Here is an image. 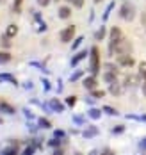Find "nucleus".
<instances>
[{
  "mask_svg": "<svg viewBox=\"0 0 146 155\" xmlns=\"http://www.w3.org/2000/svg\"><path fill=\"white\" fill-rule=\"evenodd\" d=\"M139 80H141V75L139 73L137 75H127L125 77V87H135L139 84Z\"/></svg>",
  "mask_w": 146,
  "mask_h": 155,
  "instance_id": "9d476101",
  "label": "nucleus"
},
{
  "mask_svg": "<svg viewBox=\"0 0 146 155\" xmlns=\"http://www.w3.org/2000/svg\"><path fill=\"white\" fill-rule=\"evenodd\" d=\"M100 68H102V62H100V48L96 45H93L89 50V73L91 75H98L100 73Z\"/></svg>",
  "mask_w": 146,
  "mask_h": 155,
  "instance_id": "f257e3e1",
  "label": "nucleus"
},
{
  "mask_svg": "<svg viewBox=\"0 0 146 155\" xmlns=\"http://www.w3.org/2000/svg\"><path fill=\"white\" fill-rule=\"evenodd\" d=\"M41 82H43V87H45V91H50V89H52V86H50V82L47 80V78H43Z\"/></svg>",
  "mask_w": 146,
  "mask_h": 155,
  "instance_id": "ea45409f",
  "label": "nucleus"
},
{
  "mask_svg": "<svg viewBox=\"0 0 146 155\" xmlns=\"http://www.w3.org/2000/svg\"><path fill=\"white\" fill-rule=\"evenodd\" d=\"M23 114H25V116H27L29 120H34V114L31 112V110H29V109H23Z\"/></svg>",
  "mask_w": 146,
  "mask_h": 155,
  "instance_id": "a19ab883",
  "label": "nucleus"
},
{
  "mask_svg": "<svg viewBox=\"0 0 146 155\" xmlns=\"http://www.w3.org/2000/svg\"><path fill=\"white\" fill-rule=\"evenodd\" d=\"M57 16H59L61 20H68V18L71 16V7H68V5H61L59 11H57Z\"/></svg>",
  "mask_w": 146,
  "mask_h": 155,
  "instance_id": "ddd939ff",
  "label": "nucleus"
},
{
  "mask_svg": "<svg viewBox=\"0 0 146 155\" xmlns=\"http://www.w3.org/2000/svg\"><path fill=\"white\" fill-rule=\"evenodd\" d=\"M75 34H77V25H68L61 31L59 39H61V43H70L75 39Z\"/></svg>",
  "mask_w": 146,
  "mask_h": 155,
  "instance_id": "20e7f679",
  "label": "nucleus"
},
{
  "mask_svg": "<svg viewBox=\"0 0 146 155\" xmlns=\"http://www.w3.org/2000/svg\"><path fill=\"white\" fill-rule=\"evenodd\" d=\"M48 110H52V112H57V114H61V112H64L66 105L59 100V98H50L48 100Z\"/></svg>",
  "mask_w": 146,
  "mask_h": 155,
  "instance_id": "39448f33",
  "label": "nucleus"
},
{
  "mask_svg": "<svg viewBox=\"0 0 146 155\" xmlns=\"http://www.w3.org/2000/svg\"><path fill=\"white\" fill-rule=\"evenodd\" d=\"M118 54H132V43H130L128 39H121L119 43H118V47H116V55Z\"/></svg>",
  "mask_w": 146,
  "mask_h": 155,
  "instance_id": "0eeeda50",
  "label": "nucleus"
},
{
  "mask_svg": "<svg viewBox=\"0 0 146 155\" xmlns=\"http://www.w3.org/2000/svg\"><path fill=\"white\" fill-rule=\"evenodd\" d=\"M82 77H84V71H82V70H77V71L70 77V82H77V80H79V78H82Z\"/></svg>",
  "mask_w": 146,
  "mask_h": 155,
  "instance_id": "7c9ffc66",
  "label": "nucleus"
},
{
  "mask_svg": "<svg viewBox=\"0 0 146 155\" xmlns=\"http://www.w3.org/2000/svg\"><path fill=\"white\" fill-rule=\"evenodd\" d=\"M11 59H13V55L9 52H0V64H5V62H9Z\"/></svg>",
  "mask_w": 146,
  "mask_h": 155,
  "instance_id": "393cba45",
  "label": "nucleus"
},
{
  "mask_svg": "<svg viewBox=\"0 0 146 155\" xmlns=\"http://www.w3.org/2000/svg\"><path fill=\"white\" fill-rule=\"evenodd\" d=\"M23 87H25V89H31V87H32V84H31V82H25V86H23Z\"/></svg>",
  "mask_w": 146,
  "mask_h": 155,
  "instance_id": "a18cd8bd",
  "label": "nucleus"
},
{
  "mask_svg": "<svg viewBox=\"0 0 146 155\" xmlns=\"http://www.w3.org/2000/svg\"><path fill=\"white\" fill-rule=\"evenodd\" d=\"M0 45H2V47H4V48H11V38L4 34V36L0 38Z\"/></svg>",
  "mask_w": 146,
  "mask_h": 155,
  "instance_id": "a878e982",
  "label": "nucleus"
},
{
  "mask_svg": "<svg viewBox=\"0 0 146 155\" xmlns=\"http://www.w3.org/2000/svg\"><path fill=\"white\" fill-rule=\"evenodd\" d=\"M105 71H111V73H116V75H119V64L107 62V64H105Z\"/></svg>",
  "mask_w": 146,
  "mask_h": 155,
  "instance_id": "aec40b11",
  "label": "nucleus"
},
{
  "mask_svg": "<svg viewBox=\"0 0 146 155\" xmlns=\"http://www.w3.org/2000/svg\"><path fill=\"white\" fill-rule=\"evenodd\" d=\"M100 2H103V0H95V4H100Z\"/></svg>",
  "mask_w": 146,
  "mask_h": 155,
  "instance_id": "49530a36",
  "label": "nucleus"
},
{
  "mask_svg": "<svg viewBox=\"0 0 146 155\" xmlns=\"http://www.w3.org/2000/svg\"><path fill=\"white\" fill-rule=\"evenodd\" d=\"M21 5H23V0H15V2H13V7H11V9H13L15 15H20V13H21Z\"/></svg>",
  "mask_w": 146,
  "mask_h": 155,
  "instance_id": "5701e85b",
  "label": "nucleus"
},
{
  "mask_svg": "<svg viewBox=\"0 0 146 155\" xmlns=\"http://www.w3.org/2000/svg\"><path fill=\"white\" fill-rule=\"evenodd\" d=\"M118 77H119V75H116V73H111V71H103V80H105L107 84H111V82H114V80H118Z\"/></svg>",
  "mask_w": 146,
  "mask_h": 155,
  "instance_id": "412c9836",
  "label": "nucleus"
},
{
  "mask_svg": "<svg viewBox=\"0 0 146 155\" xmlns=\"http://www.w3.org/2000/svg\"><path fill=\"white\" fill-rule=\"evenodd\" d=\"M36 23H37V32H47L48 25H47L43 20H36Z\"/></svg>",
  "mask_w": 146,
  "mask_h": 155,
  "instance_id": "c756f323",
  "label": "nucleus"
},
{
  "mask_svg": "<svg viewBox=\"0 0 146 155\" xmlns=\"http://www.w3.org/2000/svg\"><path fill=\"white\" fill-rule=\"evenodd\" d=\"M0 80H5V82H9V84H11V86H15V87L20 86L18 78L15 77V75H11V73H0Z\"/></svg>",
  "mask_w": 146,
  "mask_h": 155,
  "instance_id": "f8f14e48",
  "label": "nucleus"
},
{
  "mask_svg": "<svg viewBox=\"0 0 146 155\" xmlns=\"http://www.w3.org/2000/svg\"><path fill=\"white\" fill-rule=\"evenodd\" d=\"M0 110H2L4 114H15V112H16V109L13 107L11 104H7V102H4V100L0 102Z\"/></svg>",
  "mask_w": 146,
  "mask_h": 155,
  "instance_id": "4468645a",
  "label": "nucleus"
},
{
  "mask_svg": "<svg viewBox=\"0 0 146 155\" xmlns=\"http://www.w3.org/2000/svg\"><path fill=\"white\" fill-rule=\"evenodd\" d=\"M102 110H103L107 116H119V112H118L114 107H111V105H103V109H102Z\"/></svg>",
  "mask_w": 146,
  "mask_h": 155,
  "instance_id": "b1692460",
  "label": "nucleus"
},
{
  "mask_svg": "<svg viewBox=\"0 0 146 155\" xmlns=\"http://www.w3.org/2000/svg\"><path fill=\"white\" fill-rule=\"evenodd\" d=\"M54 2H59V0H54Z\"/></svg>",
  "mask_w": 146,
  "mask_h": 155,
  "instance_id": "09e8293b",
  "label": "nucleus"
},
{
  "mask_svg": "<svg viewBox=\"0 0 146 155\" xmlns=\"http://www.w3.org/2000/svg\"><path fill=\"white\" fill-rule=\"evenodd\" d=\"M141 86H143V87H141V89H143V94L146 96V80L143 82V84H141Z\"/></svg>",
  "mask_w": 146,
  "mask_h": 155,
  "instance_id": "c03bdc74",
  "label": "nucleus"
},
{
  "mask_svg": "<svg viewBox=\"0 0 146 155\" xmlns=\"http://www.w3.org/2000/svg\"><path fill=\"white\" fill-rule=\"evenodd\" d=\"M102 112H103L102 109L91 107V109H89V110H87V116H89L91 120H100V118H102Z\"/></svg>",
  "mask_w": 146,
  "mask_h": 155,
  "instance_id": "dca6fc26",
  "label": "nucleus"
},
{
  "mask_svg": "<svg viewBox=\"0 0 146 155\" xmlns=\"http://www.w3.org/2000/svg\"><path fill=\"white\" fill-rule=\"evenodd\" d=\"M36 2H37V5H39V7H48L52 0H36Z\"/></svg>",
  "mask_w": 146,
  "mask_h": 155,
  "instance_id": "58836bf2",
  "label": "nucleus"
},
{
  "mask_svg": "<svg viewBox=\"0 0 146 155\" xmlns=\"http://www.w3.org/2000/svg\"><path fill=\"white\" fill-rule=\"evenodd\" d=\"M125 132V125H116L112 128V134L114 136H119V134H123Z\"/></svg>",
  "mask_w": 146,
  "mask_h": 155,
  "instance_id": "f704fd0d",
  "label": "nucleus"
},
{
  "mask_svg": "<svg viewBox=\"0 0 146 155\" xmlns=\"http://www.w3.org/2000/svg\"><path fill=\"white\" fill-rule=\"evenodd\" d=\"M2 153H4V155L18 153V146H16V144H13V146H9V148H4V150H2Z\"/></svg>",
  "mask_w": 146,
  "mask_h": 155,
  "instance_id": "cd10ccee",
  "label": "nucleus"
},
{
  "mask_svg": "<svg viewBox=\"0 0 146 155\" xmlns=\"http://www.w3.org/2000/svg\"><path fill=\"white\" fill-rule=\"evenodd\" d=\"M4 2H5V0H0V4H4Z\"/></svg>",
  "mask_w": 146,
  "mask_h": 155,
  "instance_id": "de8ad7c7",
  "label": "nucleus"
},
{
  "mask_svg": "<svg viewBox=\"0 0 146 155\" xmlns=\"http://www.w3.org/2000/svg\"><path fill=\"white\" fill-rule=\"evenodd\" d=\"M82 41H84V36H79L77 39H73V45H71V50L75 52V50H77V48H79V47L82 45Z\"/></svg>",
  "mask_w": 146,
  "mask_h": 155,
  "instance_id": "2f4dec72",
  "label": "nucleus"
},
{
  "mask_svg": "<svg viewBox=\"0 0 146 155\" xmlns=\"http://www.w3.org/2000/svg\"><path fill=\"white\" fill-rule=\"evenodd\" d=\"M87 54H89L87 50H80V52H77V54H75V55L71 57V61H70V64H71V68H75V66H77V64H79L80 61H84V59L87 57Z\"/></svg>",
  "mask_w": 146,
  "mask_h": 155,
  "instance_id": "1a4fd4ad",
  "label": "nucleus"
},
{
  "mask_svg": "<svg viewBox=\"0 0 146 155\" xmlns=\"http://www.w3.org/2000/svg\"><path fill=\"white\" fill-rule=\"evenodd\" d=\"M66 105H68V107H75V105H77V96H75V94H70V96L66 98Z\"/></svg>",
  "mask_w": 146,
  "mask_h": 155,
  "instance_id": "c85d7f7f",
  "label": "nucleus"
},
{
  "mask_svg": "<svg viewBox=\"0 0 146 155\" xmlns=\"http://www.w3.org/2000/svg\"><path fill=\"white\" fill-rule=\"evenodd\" d=\"M137 68H139V75H141V78L146 80V61H141Z\"/></svg>",
  "mask_w": 146,
  "mask_h": 155,
  "instance_id": "bb28decb",
  "label": "nucleus"
},
{
  "mask_svg": "<svg viewBox=\"0 0 146 155\" xmlns=\"http://www.w3.org/2000/svg\"><path fill=\"white\" fill-rule=\"evenodd\" d=\"M139 150H143V152H146V137L141 143H139Z\"/></svg>",
  "mask_w": 146,
  "mask_h": 155,
  "instance_id": "79ce46f5",
  "label": "nucleus"
},
{
  "mask_svg": "<svg viewBox=\"0 0 146 155\" xmlns=\"http://www.w3.org/2000/svg\"><path fill=\"white\" fill-rule=\"evenodd\" d=\"M91 96H93V98H103V96H105V91H102V89H93V91H91Z\"/></svg>",
  "mask_w": 146,
  "mask_h": 155,
  "instance_id": "72a5a7b5",
  "label": "nucleus"
},
{
  "mask_svg": "<svg viewBox=\"0 0 146 155\" xmlns=\"http://www.w3.org/2000/svg\"><path fill=\"white\" fill-rule=\"evenodd\" d=\"M82 136L87 137V139H89V137H95V136H98V128L96 127H89V128H86V130L82 132Z\"/></svg>",
  "mask_w": 146,
  "mask_h": 155,
  "instance_id": "a211bd4d",
  "label": "nucleus"
},
{
  "mask_svg": "<svg viewBox=\"0 0 146 155\" xmlns=\"http://www.w3.org/2000/svg\"><path fill=\"white\" fill-rule=\"evenodd\" d=\"M141 23H143V27H144V31H146V11L141 15Z\"/></svg>",
  "mask_w": 146,
  "mask_h": 155,
  "instance_id": "37998d69",
  "label": "nucleus"
},
{
  "mask_svg": "<svg viewBox=\"0 0 146 155\" xmlns=\"http://www.w3.org/2000/svg\"><path fill=\"white\" fill-rule=\"evenodd\" d=\"M118 64L123 68H132L135 64V61H134L132 54H118Z\"/></svg>",
  "mask_w": 146,
  "mask_h": 155,
  "instance_id": "423d86ee",
  "label": "nucleus"
},
{
  "mask_svg": "<svg viewBox=\"0 0 146 155\" xmlns=\"http://www.w3.org/2000/svg\"><path fill=\"white\" fill-rule=\"evenodd\" d=\"M119 18L125 20V21H132L135 18V7H134V4L123 2L121 7H119Z\"/></svg>",
  "mask_w": 146,
  "mask_h": 155,
  "instance_id": "7ed1b4c3",
  "label": "nucleus"
},
{
  "mask_svg": "<svg viewBox=\"0 0 146 155\" xmlns=\"http://www.w3.org/2000/svg\"><path fill=\"white\" fill-rule=\"evenodd\" d=\"M37 127L39 128H52V121H50L48 118H37Z\"/></svg>",
  "mask_w": 146,
  "mask_h": 155,
  "instance_id": "6ab92c4d",
  "label": "nucleus"
},
{
  "mask_svg": "<svg viewBox=\"0 0 146 155\" xmlns=\"http://www.w3.org/2000/svg\"><path fill=\"white\" fill-rule=\"evenodd\" d=\"M82 86L87 89V91H93L98 87V80H96V75H89V77H84L82 78Z\"/></svg>",
  "mask_w": 146,
  "mask_h": 155,
  "instance_id": "6e6552de",
  "label": "nucleus"
},
{
  "mask_svg": "<svg viewBox=\"0 0 146 155\" xmlns=\"http://www.w3.org/2000/svg\"><path fill=\"white\" fill-rule=\"evenodd\" d=\"M84 121H86V118H84V116H73V123L84 125Z\"/></svg>",
  "mask_w": 146,
  "mask_h": 155,
  "instance_id": "4c0bfd02",
  "label": "nucleus"
},
{
  "mask_svg": "<svg viewBox=\"0 0 146 155\" xmlns=\"http://www.w3.org/2000/svg\"><path fill=\"white\" fill-rule=\"evenodd\" d=\"M68 2H71V0H68Z\"/></svg>",
  "mask_w": 146,
  "mask_h": 155,
  "instance_id": "3c124183",
  "label": "nucleus"
},
{
  "mask_svg": "<svg viewBox=\"0 0 146 155\" xmlns=\"http://www.w3.org/2000/svg\"><path fill=\"white\" fill-rule=\"evenodd\" d=\"M0 102H2V100H0Z\"/></svg>",
  "mask_w": 146,
  "mask_h": 155,
  "instance_id": "603ef678",
  "label": "nucleus"
},
{
  "mask_svg": "<svg viewBox=\"0 0 146 155\" xmlns=\"http://www.w3.org/2000/svg\"><path fill=\"white\" fill-rule=\"evenodd\" d=\"M0 123H2V120H0Z\"/></svg>",
  "mask_w": 146,
  "mask_h": 155,
  "instance_id": "8fccbe9b",
  "label": "nucleus"
},
{
  "mask_svg": "<svg viewBox=\"0 0 146 155\" xmlns=\"http://www.w3.org/2000/svg\"><path fill=\"white\" fill-rule=\"evenodd\" d=\"M54 137H57V139H66V132L61 130V128H57V130H54Z\"/></svg>",
  "mask_w": 146,
  "mask_h": 155,
  "instance_id": "c9c22d12",
  "label": "nucleus"
},
{
  "mask_svg": "<svg viewBox=\"0 0 146 155\" xmlns=\"http://www.w3.org/2000/svg\"><path fill=\"white\" fill-rule=\"evenodd\" d=\"M123 39V32L119 27H112L111 32H109V50H107V54H109V57H112L116 55V47H118V43Z\"/></svg>",
  "mask_w": 146,
  "mask_h": 155,
  "instance_id": "f03ea898",
  "label": "nucleus"
},
{
  "mask_svg": "<svg viewBox=\"0 0 146 155\" xmlns=\"http://www.w3.org/2000/svg\"><path fill=\"white\" fill-rule=\"evenodd\" d=\"M63 141H66V139H57V137H52L50 141H47V144H48L50 148H59V146L63 144Z\"/></svg>",
  "mask_w": 146,
  "mask_h": 155,
  "instance_id": "4be33fe9",
  "label": "nucleus"
},
{
  "mask_svg": "<svg viewBox=\"0 0 146 155\" xmlns=\"http://www.w3.org/2000/svg\"><path fill=\"white\" fill-rule=\"evenodd\" d=\"M105 36H107V29H105V25H103V27H98V31L95 32V39H96V41H103Z\"/></svg>",
  "mask_w": 146,
  "mask_h": 155,
  "instance_id": "f3484780",
  "label": "nucleus"
},
{
  "mask_svg": "<svg viewBox=\"0 0 146 155\" xmlns=\"http://www.w3.org/2000/svg\"><path fill=\"white\" fill-rule=\"evenodd\" d=\"M71 4H73V7H77V9H82L84 7V0H71Z\"/></svg>",
  "mask_w": 146,
  "mask_h": 155,
  "instance_id": "e433bc0d",
  "label": "nucleus"
},
{
  "mask_svg": "<svg viewBox=\"0 0 146 155\" xmlns=\"http://www.w3.org/2000/svg\"><path fill=\"white\" fill-rule=\"evenodd\" d=\"M20 31V27H18L16 23H9L7 25V29H5V36H9V38H15Z\"/></svg>",
  "mask_w": 146,
  "mask_h": 155,
  "instance_id": "2eb2a0df",
  "label": "nucleus"
},
{
  "mask_svg": "<svg viewBox=\"0 0 146 155\" xmlns=\"http://www.w3.org/2000/svg\"><path fill=\"white\" fill-rule=\"evenodd\" d=\"M112 9H114V2H111V4L107 5V9H105L103 16H102V18H103V21H107V18H109V15H111V11H112Z\"/></svg>",
  "mask_w": 146,
  "mask_h": 155,
  "instance_id": "473e14b6",
  "label": "nucleus"
},
{
  "mask_svg": "<svg viewBox=\"0 0 146 155\" xmlns=\"http://www.w3.org/2000/svg\"><path fill=\"white\" fill-rule=\"evenodd\" d=\"M121 91H123V84H119L118 80H114V82H111L109 84V93L114 94V96H119L121 94Z\"/></svg>",
  "mask_w": 146,
  "mask_h": 155,
  "instance_id": "9b49d317",
  "label": "nucleus"
}]
</instances>
